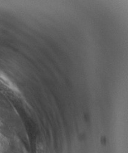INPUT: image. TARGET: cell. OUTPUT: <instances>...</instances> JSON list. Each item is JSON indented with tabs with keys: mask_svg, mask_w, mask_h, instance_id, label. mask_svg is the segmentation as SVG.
<instances>
[{
	"mask_svg": "<svg viewBox=\"0 0 128 153\" xmlns=\"http://www.w3.org/2000/svg\"><path fill=\"white\" fill-rule=\"evenodd\" d=\"M0 82L7 86L8 88L14 91H18L17 88L13 84V83L8 79L7 76L3 72H0Z\"/></svg>",
	"mask_w": 128,
	"mask_h": 153,
	"instance_id": "obj_1",
	"label": "cell"
}]
</instances>
